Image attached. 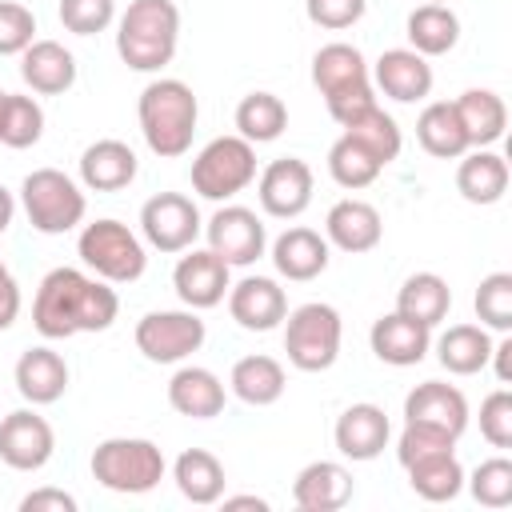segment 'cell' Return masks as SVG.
<instances>
[{
    "label": "cell",
    "instance_id": "1",
    "mask_svg": "<svg viewBox=\"0 0 512 512\" xmlns=\"http://www.w3.org/2000/svg\"><path fill=\"white\" fill-rule=\"evenodd\" d=\"M120 316V296L108 280L80 268H52L32 300V324L44 340H68L80 332H108Z\"/></svg>",
    "mask_w": 512,
    "mask_h": 512
},
{
    "label": "cell",
    "instance_id": "2",
    "mask_svg": "<svg viewBox=\"0 0 512 512\" xmlns=\"http://www.w3.org/2000/svg\"><path fill=\"white\" fill-rule=\"evenodd\" d=\"M136 120H140L144 144L160 160H176L192 148L196 120H200V100L184 80L160 76V80L144 84V92L136 100Z\"/></svg>",
    "mask_w": 512,
    "mask_h": 512
},
{
    "label": "cell",
    "instance_id": "3",
    "mask_svg": "<svg viewBox=\"0 0 512 512\" xmlns=\"http://www.w3.org/2000/svg\"><path fill=\"white\" fill-rule=\"evenodd\" d=\"M180 44L176 0H132L116 20V52L132 72H160Z\"/></svg>",
    "mask_w": 512,
    "mask_h": 512
},
{
    "label": "cell",
    "instance_id": "4",
    "mask_svg": "<svg viewBox=\"0 0 512 512\" xmlns=\"http://www.w3.org/2000/svg\"><path fill=\"white\" fill-rule=\"evenodd\" d=\"M312 84L320 88L328 116L344 128L356 116H364L376 104V88H372V68L364 60V52L356 44L332 40L312 56Z\"/></svg>",
    "mask_w": 512,
    "mask_h": 512
},
{
    "label": "cell",
    "instance_id": "5",
    "mask_svg": "<svg viewBox=\"0 0 512 512\" xmlns=\"http://www.w3.org/2000/svg\"><path fill=\"white\" fill-rule=\"evenodd\" d=\"M92 480L120 496H144L164 480V452L144 436H108L92 448Z\"/></svg>",
    "mask_w": 512,
    "mask_h": 512
},
{
    "label": "cell",
    "instance_id": "6",
    "mask_svg": "<svg viewBox=\"0 0 512 512\" xmlns=\"http://www.w3.org/2000/svg\"><path fill=\"white\" fill-rule=\"evenodd\" d=\"M20 208L28 216V224L44 236H64L72 228L84 224L88 200H84V184H76L68 172L60 168H32L20 184Z\"/></svg>",
    "mask_w": 512,
    "mask_h": 512
},
{
    "label": "cell",
    "instance_id": "7",
    "mask_svg": "<svg viewBox=\"0 0 512 512\" xmlns=\"http://www.w3.org/2000/svg\"><path fill=\"white\" fill-rule=\"evenodd\" d=\"M76 252H80V260H84V268H92V272H96L100 280H108V284H132V280H140L144 268H148V248H144V240H140L128 224H120V220H112V216L84 224L80 236H76Z\"/></svg>",
    "mask_w": 512,
    "mask_h": 512
},
{
    "label": "cell",
    "instance_id": "8",
    "mask_svg": "<svg viewBox=\"0 0 512 512\" xmlns=\"http://www.w3.org/2000/svg\"><path fill=\"white\" fill-rule=\"evenodd\" d=\"M340 340H344V320L324 300H308L284 316V352L288 364L300 372H328L340 356Z\"/></svg>",
    "mask_w": 512,
    "mask_h": 512
},
{
    "label": "cell",
    "instance_id": "9",
    "mask_svg": "<svg viewBox=\"0 0 512 512\" xmlns=\"http://www.w3.org/2000/svg\"><path fill=\"white\" fill-rule=\"evenodd\" d=\"M256 180V144L244 136H216L192 160V192L204 200H232Z\"/></svg>",
    "mask_w": 512,
    "mask_h": 512
},
{
    "label": "cell",
    "instance_id": "10",
    "mask_svg": "<svg viewBox=\"0 0 512 512\" xmlns=\"http://www.w3.org/2000/svg\"><path fill=\"white\" fill-rule=\"evenodd\" d=\"M204 320L196 316V308H160V312H144L136 320V348L144 360L152 364H180L192 352L204 348Z\"/></svg>",
    "mask_w": 512,
    "mask_h": 512
},
{
    "label": "cell",
    "instance_id": "11",
    "mask_svg": "<svg viewBox=\"0 0 512 512\" xmlns=\"http://www.w3.org/2000/svg\"><path fill=\"white\" fill-rule=\"evenodd\" d=\"M140 232H144L148 248L172 256V252H184V248L196 244V236L204 232V220H200V208H196L192 196H184V192H156L140 208Z\"/></svg>",
    "mask_w": 512,
    "mask_h": 512
},
{
    "label": "cell",
    "instance_id": "12",
    "mask_svg": "<svg viewBox=\"0 0 512 512\" xmlns=\"http://www.w3.org/2000/svg\"><path fill=\"white\" fill-rule=\"evenodd\" d=\"M204 236H208V248L228 264V268H248L264 256L268 248V232H264V220L244 208V204H224L212 212V220L204 224Z\"/></svg>",
    "mask_w": 512,
    "mask_h": 512
},
{
    "label": "cell",
    "instance_id": "13",
    "mask_svg": "<svg viewBox=\"0 0 512 512\" xmlns=\"http://www.w3.org/2000/svg\"><path fill=\"white\" fill-rule=\"evenodd\" d=\"M56 452L52 424L32 408H16L0 420V460L12 472H40Z\"/></svg>",
    "mask_w": 512,
    "mask_h": 512
},
{
    "label": "cell",
    "instance_id": "14",
    "mask_svg": "<svg viewBox=\"0 0 512 512\" xmlns=\"http://www.w3.org/2000/svg\"><path fill=\"white\" fill-rule=\"evenodd\" d=\"M312 168L300 160V156H280L272 160L260 180H256V200L264 208V216H276V220H296L304 216V208L312 204Z\"/></svg>",
    "mask_w": 512,
    "mask_h": 512
},
{
    "label": "cell",
    "instance_id": "15",
    "mask_svg": "<svg viewBox=\"0 0 512 512\" xmlns=\"http://www.w3.org/2000/svg\"><path fill=\"white\" fill-rule=\"evenodd\" d=\"M172 288L184 308H216L232 288V268L212 248H184V256L172 268Z\"/></svg>",
    "mask_w": 512,
    "mask_h": 512
},
{
    "label": "cell",
    "instance_id": "16",
    "mask_svg": "<svg viewBox=\"0 0 512 512\" xmlns=\"http://www.w3.org/2000/svg\"><path fill=\"white\" fill-rule=\"evenodd\" d=\"M332 440H336V452L344 460H376L388 440H392V420L380 404L372 400H360V404H348L340 416H336V428H332Z\"/></svg>",
    "mask_w": 512,
    "mask_h": 512
},
{
    "label": "cell",
    "instance_id": "17",
    "mask_svg": "<svg viewBox=\"0 0 512 512\" xmlns=\"http://www.w3.org/2000/svg\"><path fill=\"white\" fill-rule=\"evenodd\" d=\"M404 420L436 428V432H448V436L460 440L464 428H468V400H464V392L456 384L424 380L404 396Z\"/></svg>",
    "mask_w": 512,
    "mask_h": 512
},
{
    "label": "cell",
    "instance_id": "18",
    "mask_svg": "<svg viewBox=\"0 0 512 512\" xmlns=\"http://www.w3.org/2000/svg\"><path fill=\"white\" fill-rule=\"evenodd\" d=\"M432 64L412 48H384L372 64V84L396 104H420L432 92Z\"/></svg>",
    "mask_w": 512,
    "mask_h": 512
},
{
    "label": "cell",
    "instance_id": "19",
    "mask_svg": "<svg viewBox=\"0 0 512 512\" xmlns=\"http://www.w3.org/2000/svg\"><path fill=\"white\" fill-rule=\"evenodd\" d=\"M228 312L244 332H272L288 316V296L272 276H244L228 288Z\"/></svg>",
    "mask_w": 512,
    "mask_h": 512
},
{
    "label": "cell",
    "instance_id": "20",
    "mask_svg": "<svg viewBox=\"0 0 512 512\" xmlns=\"http://www.w3.org/2000/svg\"><path fill=\"white\" fill-rule=\"evenodd\" d=\"M380 236H384V220H380L376 204H368V200H356V196L336 200L324 216V240L340 252H352V256L372 252L380 244Z\"/></svg>",
    "mask_w": 512,
    "mask_h": 512
},
{
    "label": "cell",
    "instance_id": "21",
    "mask_svg": "<svg viewBox=\"0 0 512 512\" xmlns=\"http://www.w3.org/2000/svg\"><path fill=\"white\" fill-rule=\"evenodd\" d=\"M332 260V244L316 232V228H304V224H292L284 228L276 240H272V264L284 280H296V284H308L316 280Z\"/></svg>",
    "mask_w": 512,
    "mask_h": 512
},
{
    "label": "cell",
    "instance_id": "22",
    "mask_svg": "<svg viewBox=\"0 0 512 512\" xmlns=\"http://www.w3.org/2000/svg\"><path fill=\"white\" fill-rule=\"evenodd\" d=\"M352 472L340 460H312L292 480V500L304 512H336L352 500Z\"/></svg>",
    "mask_w": 512,
    "mask_h": 512
},
{
    "label": "cell",
    "instance_id": "23",
    "mask_svg": "<svg viewBox=\"0 0 512 512\" xmlns=\"http://www.w3.org/2000/svg\"><path fill=\"white\" fill-rule=\"evenodd\" d=\"M136 172H140L136 152L116 136H104L80 152V184L88 192H120L136 180Z\"/></svg>",
    "mask_w": 512,
    "mask_h": 512
},
{
    "label": "cell",
    "instance_id": "24",
    "mask_svg": "<svg viewBox=\"0 0 512 512\" xmlns=\"http://www.w3.org/2000/svg\"><path fill=\"white\" fill-rule=\"evenodd\" d=\"M368 344H372V352H376L380 364L412 368V364H420V360L428 356V348H432V328H424V324H416V320H408V316H400V312H388V316H380V320L372 324Z\"/></svg>",
    "mask_w": 512,
    "mask_h": 512
},
{
    "label": "cell",
    "instance_id": "25",
    "mask_svg": "<svg viewBox=\"0 0 512 512\" xmlns=\"http://www.w3.org/2000/svg\"><path fill=\"white\" fill-rule=\"evenodd\" d=\"M12 380H16V392L28 404L44 408V404H56L68 392V364L48 344H36V348L20 352V360L12 368Z\"/></svg>",
    "mask_w": 512,
    "mask_h": 512
},
{
    "label": "cell",
    "instance_id": "26",
    "mask_svg": "<svg viewBox=\"0 0 512 512\" xmlns=\"http://www.w3.org/2000/svg\"><path fill=\"white\" fill-rule=\"evenodd\" d=\"M20 80L36 96H60L76 84V56L60 40H32L20 52Z\"/></svg>",
    "mask_w": 512,
    "mask_h": 512
},
{
    "label": "cell",
    "instance_id": "27",
    "mask_svg": "<svg viewBox=\"0 0 512 512\" xmlns=\"http://www.w3.org/2000/svg\"><path fill=\"white\" fill-rule=\"evenodd\" d=\"M224 380L212 372V368H200V364H184L172 372L168 380V404L188 416V420H212L224 412Z\"/></svg>",
    "mask_w": 512,
    "mask_h": 512
},
{
    "label": "cell",
    "instance_id": "28",
    "mask_svg": "<svg viewBox=\"0 0 512 512\" xmlns=\"http://www.w3.org/2000/svg\"><path fill=\"white\" fill-rule=\"evenodd\" d=\"M456 192L468 204H496L508 192V160L492 148H468L456 168Z\"/></svg>",
    "mask_w": 512,
    "mask_h": 512
},
{
    "label": "cell",
    "instance_id": "29",
    "mask_svg": "<svg viewBox=\"0 0 512 512\" xmlns=\"http://www.w3.org/2000/svg\"><path fill=\"white\" fill-rule=\"evenodd\" d=\"M228 388L236 400L252 404V408H268L284 396L288 388V376H284V364L276 356H264V352H252V356H240L232 364V376H228Z\"/></svg>",
    "mask_w": 512,
    "mask_h": 512
},
{
    "label": "cell",
    "instance_id": "30",
    "mask_svg": "<svg viewBox=\"0 0 512 512\" xmlns=\"http://www.w3.org/2000/svg\"><path fill=\"white\" fill-rule=\"evenodd\" d=\"M408 472V484L420 500L428 504H444V500H456L460 488H464V464L456 460V448H440V452H424L416 460L404 464Z\"/></svg>",
    "mask_w": 512,
    "mask_h": 512
},
{
    "label": "cell",
    "instance_id": "31",
    "mask_svg": "<svg viewBox=\"0 0 512 512\" xmlns=\"http://www.w3.org/2000/svg\"><path fill=\"white\" fill-rule=\"evenodd\" d=\"M456 116L464 124L468 148H492L508 128V108L492 88H468L456 100Z\"/></svg>",
    "mask_w": 512,
    "mask_h": 512
},
{
    "label": "cell",
    "instance_id": "32",
    "mask_svg": "<svg viewBox=\"0 0 512 512\" xmlns=\"http://www.w3.org/2000/svg\"><path fill=\"white\" fill-rule=\"evenodd\" d=\"M492 356V336L484 324H452L436 340V360L452 376H476L488 368Z\"/></svg>",
    "mask_w": 512,
    "mask_h": 512
},
{
    "label": "cell",
    "instance_id": "33",
    "mask_svg": "<svg viewBox=\"0 0 512 512\" xmlns=\"http://www.w3.org/2000/svg\"><path fill=\"white\" fill-rule=\"evenodd\" d=\"M404 36H408V48L412 52H420V56H444L460 40V16L448 4H420V8L408 12Z\"/></svg>",
    "mask_w": 512,
    "mask_h": 512
},
{
    "label": "cell",
    "instance_id": "34",
    "mask_svg": "<svg viewBox=\"0 0 512 512\" xmlns=\"http://www.w3.org/2000/svg\"><path fill=\"white\" fill-rule=\"evenodd\" d=\"M416 140L436 160H460L468 152V136H464L460 116H456V104L452 100L424 104V112L416 116Z\"/></svg>",
    "mask_w": 512,
    "mask_h": 512
},
{
    "label": "cell",
    "instance_id": "35",
    "mask_svg": "<svg viewBox=\"0 0 512 512\" xmlns=\"http://www.w3.org/2000/svg\"><path fill=\"white\" fill-rule=\"evenodd\" d=\"M452 308V288L440 272H412L400 292H396V312L424 324V328H436Z\"/></svg>",
    "mask_w": 512,
    "mask_h": 512
},
{
    "label": "cell",
    "instance_id": "36",
    "mask_svg": "<svg viewBox=\"0 0 512 512\" xmlns=\"http://www.w3.org/2000/svg\"><path fill=\"white\" fill-rule=\"evenodd\" d=\"M172 480H176L180 496L192 504H220L224 484H228L224 464L208 448H184L172 464Z\"/></svg>",
    "mask_w": 512,
    "mask_h": 512
},
{
    "label": "cell",
    "instance_id": "37",
    "mask_svg": "<svg viewBox=\"0 0 512 512\" xmlns=\"http://www.w3.org/2000/svg\"><path fill=\"white\" fill-rule=\"evenodd\" d=\"M288 128V104L276 92H248L236 104V136L248 144H272Z\"/></svg>",
    "mask_w": 512,
    "mask_h": 512
},
{
    "label": "cell",
    "instance_id": "38",
    "mask_svg": "<svg viewBox=\"0 0 512 512\" xmlns=\"http://www.w3.org/2000/svg\"><path fill=\"white\" fill-rule=\"evenodd\" d=\"M380 172H384V164L348 132H340V140L328 148V176L348 192H360V188L376 184Z\"/></svg>",
    "mask_w": 512,
    "mask_h": 512
},
{
    "label": "cell",
    "instance_id": "39",
    "mask_svg": "<svg viewBox=\"0 0 512 512\" xmlns=\"http://www.w3.org/2000/svg\"><path fill=\"white\" fill-rule=\"evenodd\" d=\"M44 136V108L36 96L8 92L4 112H0V144L4 148H32Z\"/></svg>",
    "mask_w": 512,
    "mask_h": 512
},
{
    "label": "cell",
    "instance_id": "40",
    "mask_svg": "<svg viewBox=\"0 0 512 512\" xmlns=\"http://www.w3.org/2000/svg\"><path fill=\"white\" fill-rule=\"evenodd\" d=\"M344 132H348V136H356V140H360V144H364V148H368L384 168H388V164L400 156V148H404L400 124H396L380 104H372L364 116H356L352 124H344Z\"/></svg>",
    "mask_w": 512,
    "mask_h": 512
},
{
    "label": "cell",
    "instance_id": "41",
    "mask_svg": "<svg viewBox=\"0 0 512 512\" xmlns=\"http://www.w3.org/2000/svg\"><path fill=\"white\" fill-rule=\"evenodd\" d=\"M472 308L488 332H508L512 328V272H488L476 284Z\"/></svg>",
    "mask_w": 512,
    "mask_h": 512
},
{
    "label": "cell",
    "instance_id": "42",
    "mask_svg": "<svg viewBox=\"0 0 512 512\" xmlns=\"http://www.w3.org/2000/svg\"><path fill=\"white\" fill-rule=\"evenodd\" d=\"M468 492L476 504L484 508H508L512 504V460L508 456H492V460H480L472 468V476H464Z\"/></svg>",
    "mask_w": 512,
    "mask_h": 512
},
{
    "label": "cell",
    "instance_id": "43",
    "mask_svg": "<svg viewBox=\"0 0 512 512\" xmlns=\"http://www.w3.org/2000/svg\"><path fill=\"white\" fill-rule=\"evenodd\" d=\"M56 16L72 36H96L116 20V0H60Z\"/></svg>",
    "mask_w": 512,
    "mask_h": 512
},
{
    "label": "cell",
    "instance_id": "44",
    "mask_svg": "<svg viewBox=\"0 0 512 512\" xmlns=\"http://www.w3.org/2000/svg\"><path fill=\"white\" fill-rule=\"evenodd\" d=\"M480 436L492 448H512V392L504 384L480 400Z\"/></svg>",
    "mask_w": 512,
    "mask_h": 512
},
{
    "label": "cell",
    "instance_id": "45",
    "mask_svg": "<svg viewBox=\"0 0 512 512\" xmlns=\"http://www.w3.org/2000/svg\"><path fill=\"white\" fill-rule=\"evenodd\" d=\"M36 40V16L28 4L0 0V56H20Z\"/></svg>",
    "mask_w": 512,
    "mask_h": 512
},
{
    "label": "cell",
    "instance_id": "46",
    "mask_svg": "<svg viewBox=\"0 0 512 512\" xmlns=\"http://www.w3.org/2000/svg\"><path fill=\"white\" fill-rule=\"evenodd\" d=\"M368 0H304V12L324 32H344L364 16Z\"/></svg>",
    "mask_w": 512,
    "mask_h": 512
},
{
    "label": "cell",
    "instance_id": "47",
    "mask_svg": "<svg viewBox=\"0 0 512 512\" xmlns=\"http://www.w3.org/2000/svg\"><path fill=\"white\" fill-rule=\"evenodd\" d=\"M440 448H456V436L404 420V432L396 436V460H400V468H404L408 460H416V456H424V452H440Z\"/></svg>",
    "mask_w": 512,
    "mask_h": 512
},
{
    "label": "cell",
    "instance_id": "48",
    "mask_svg": "<svg viewBox=\"0 0 512 512\" xmlns=\"http://www.w3.org/2000/svg\"><path fill=\"white\" fill-rule=\"evenodd\" d=\"M20 512H76V496H68L64 488H32L20 500Z\"/></svg>",
    "mask_w": 512,
    "mask_h": 512
},
{
    "label": "cell",
    "instance_id": "49",
    "mask_svg": "<svg viewBox=\"0 0 512 512\" xmlns=\"http://www.w3.org/2000/svg\"><path fill=\"white\" fill-rule=\"evenodd\" d=\"M20 316V284L12 280L8 264L0 260V332H8Z\"/></svg>",
    "mask_w": 512,
    "mask_h": 512
},
{
    "label": "cell",
    "instance_id": "50",
    "mask_svg": "<svg viewBox=\"0 0 512 512\" xmlns=\"http://www.w3.org/2000/svg\"><path fill=\"white\" fill-rule=\"evenodd\" d=\"M488 364H496V380L500 384H512V336L508 332H500V340H492Z\"/></svg>",
    "mask_w": 512,
    "mask_h": 512
},
{
    "label": "cell",
    "instance_id": "51",
    "mask_svg": "<svg viewBox=\"0 0 512 512\" xmlns=\"http://www.w3.org/2000/svg\"><path fill=\"white\" fill-rule=\"evenodd\" d=\"M12 216H16V196H12V192L0 184V236L12 228Z\"/></svg>",
    "mask_w": 512,
    "mask_h": 512
},
{
    "label": "cell",
    "instance_id": "52",
    "mask_svg": "<svg viewBox=\"0 0 512 512\" xmlns=\"http://www.w3.org/2000/svg\"><path fill=\"white\" fill-rule=\"evenodd\" d=\"M224 508H256V512H268V500L264 496H220Z\"/></svg>",
    "mask_w": 512,
    "mask_h": 512
},
{
    "label": "cell",
    "instance_id": "53",
    "mask_svg": "<svg viewBox=\"0 0 512 512\" xmlns=\"http://www.w3.org/2000/svg\"><path fill=\"white\" fill-rule=\"evenodd\" d=\"M4 100H8V92H0V112H4Z\"/></svg>",
    "mask_w": 512,
    "mask_h": 512
},
{
    "label": "cell",
    "instance_id": "54",
    "mask_svg": "<svg viewBox=\"0 0 512 512\" xmlns=\"http://www.w3.org/2000/svg\"><path fill=\"white\" fill-rule=\"evenodd\" d=\"M428 4H448V0H428Z\"/></svg>",
    "mask_w": 512,
    "mask_h": 512
}]
</instances>
